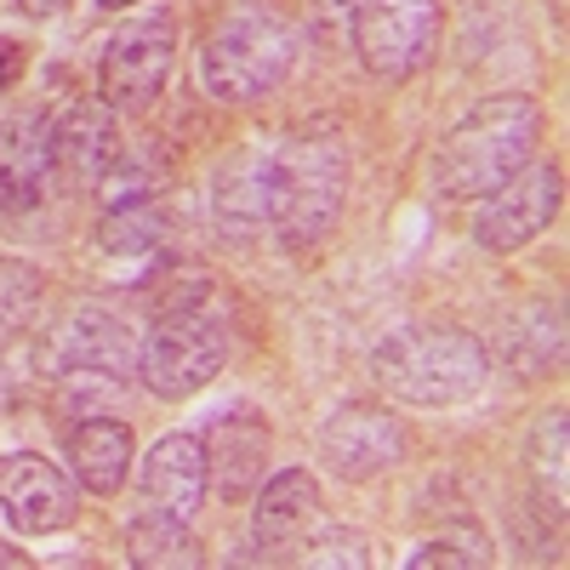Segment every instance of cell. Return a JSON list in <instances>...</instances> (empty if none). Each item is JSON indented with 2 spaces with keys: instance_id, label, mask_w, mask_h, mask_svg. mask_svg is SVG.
I'll list each match as a JSON object with an SVG mask.
<instances>
[{
  "instance_id": "6da1fadb",
  "label": "cell",
  "mask_w": 570,
  "mask_h": 570,
  "mask_svg": "<svg viewBox=\"0 0 570 570\" xmlns=\"http://www.w3.org/2000/svg\"><path fill=\"white\" fill-rule=\"evenodd\" d=\"M542 126H548V115L525 91H497V98L473 104L434 149L440 200H485L525 160H537Z\"/></svg>"
},
{
  "instance_id": "7a4b0ae2",
  "label": "cell",
  "mask_w": 570,
  "mask_h": 570,
  "mask_svg": "<svg viewBox=\"0 0 570 570\" xmlns=\"http://www.w3.org/2000/svg\"><path fill=\"white\" fill-rule=\"evenodd\" d=\"M348 200V142L337 131L268 137V234L279 246H320Z\"/></svg>"
},
{
  "instance_id": "3957f363",
  "label": "cell",
  "mask_w": 570,
  "mask_h": 570,
  "mask_svg": "<svg viewBox=\"0 0 570 570\" xmlns=\"http://www.w3.org/2000/svg\"><path fill=\"white\" fill-rule=\"evenodd\" d=\"M297 63V23L274 0H228L200 40V80L217 104H257Z\"/></svg>"
},
{
  "instance_id": "277c9868",
  "label": "cell",
  "mask_w": 570,
  "mask_h": 570,
  "mask_svg": "<svg viewBox=\"0 0 570 570\" xmlns=\"http://www.w3.org/2000/svg\"><path fill=\"white\" fill-rule=\"evenodd\" d=\"M371 376L389 400L440 411V405H462L485 389L491 354L462 325H405L389 343H376Z\"/></svg>"
},
{
  "instance_id": "5b68a950",
  "label": "cell",
  "mask_w": 570,
  "mask_h": 570,
  "mask_svg": "<svg viewBox=\"0 0 570 570\" xmlns=\"http://www.w3.org/2000/svg\"><path fill=\"white\" fill-rule=\"evenodd\" d=\"M223 360H228L223 320L200 303H171L149 320V331H142L137 376L155 400H188L223 371Z\"/></svg>"
},
{
  "instance_id": "8992f818",
  "label": "cell",
  "mask_w": 570,
  "mask_h": 570,
  "mask_svg": "<svg viewBox=\"0 0 570 570\" xmlns=\"http://www.w3.org/2000/svg\"><path fill=\"white\" fill-rule=\"evenodd\" d=\"M354 58L376 80H411L428 69L445 29L440 0H354Z\"/></svg>"
},
{
  "instance_id": "52a82bcc",
  "label": "cell",
  "mask_w": 570,
  "mask_h": 570,
  "mask_svg": "<svg viewBox=\"0 0 570 570\" xmlns=\"http://www.w3.org/2000/svg\"><path fill=\"white\" fill-rule=\"evenodd\" d=\"M177 63V23L171 12H142L131 23H120L104 46L98 63V98L115 115H142L155 109V98L166 91V75Z\"/></svg>"
},
{
  "instance_id": "ba28073f",
  "label": "cell",
  "mask_w": 570,
  "mask_h": 570,
  "mask_svg": "<svg viewBox=\"0 0 570 570\" xmlns=\"http://www.w3.org/2000/svg\"><path fill=\"white\" fill-rule=\"evenodd\" d=\"M559 206H564V171L553 160H525L502 188H491L480 200V212H473V240L491 257L525 252L531 240H542L559 223Z\"/></svg>"
},
{
  "instance_id": "9c48e42d",
  "label": "cell",
  "mask_w": 570,
  "mask_h": 570,
  "mask_svg": "<svg viewBox=\"0 0 570 570\" xmlns=\"http://www.w3.org/2000/svg\"><path fill=\"white\" fill-rule=\"evenodd\" d=\"M411 451V434L405 422L383 405H365V400H348L325 416L320 428V462L337 473L348 485H365V480H383L389 468H400Z\"/></svg>"
},
{
  "instance_id": "30bf717a",
  "label": "cell",
  "mask_w": 570,
  "mask_h": 570,
  "mask_svg": "<svg viewBox=\"0 0 570 570\" xmlns=\"http://www.w3.org/2000/svg\"><path fill=\"white\" fill-rule=\"evenodd\" d=\"M75 480L46 462L35 451H12L0 456V513H7V525L23 531V537H52L63 525H75Z\"/></svg>"
},
{
  "instance_id": "8fae6325",
  "label": "cell",
  "mask_w": 570,
  "mask_h": 570,
  "mask_svg": "<svg viewBox=\"0 0 570 570\" xmlns=\"http://www.w3.org/2000/svg\"><path fill=\"white\" fill-rule=\"evenodd\" d=\"M137 354H142L137 331L115 308L91 303V308H75L69 320L52 325V337L40 343V371L63 376V371H80V365H98V371L126 376V371H137Z\"/></svg>"
},
{
  "instance_id": "7c38bea8",
  "label": "cell",
  "mask_w": 570,
  "mask_h": 570,
  "mask_svg": "<svg viewBox=\"0 0 570 570\" xmlns=\"http://www.w3.org/2000/svg\"><path fill=\"white\" fill-rule=\"evenodd\" d=\"M115 160H120V126L104 98H80L63 109V120H52V166L75 188H98L115 171Z\"/></svg>"
},
{
  "instance_id": "4fadbf2b",
  "label": "cell",
  "mask_w": 570,
  "mask_h": 570,
  "mask_svg": "<svg viewBox=\"0 0 570 570\" xmlns=\"http://www.w3.org/2000/svg\"><path fill=\"white\" fill-rule=\"evenodd\" d=\"M314 525H320V485L308 468H279L257 485L252 537L268 559H292V548H303V537Z\"/></svg>"
},
{
  "instance_id": "5bb4252c",
  "label": "cell",
  "mask_w": 570,
  "mask_h": 570,
  "mask_svg": "<svg viewBox=\"0 0 570 570\" xmlns=\"http://www.w3.org/2000/svg\"><path fill=\"white\" fill-rule=\"evenodd\" d=\"M206 445V473L223 497H246L263 480V462H268V422L252 405H234L212 422Z\"/></svg>"
},
{
  "instance_id": "9a60e30c",
  "label": "cell",
  "mask_w": 570,
  "mask_h": 570,
  "mask_svg": "<svg viewBox=\"0 0 570 570\" xmlns=\"http://www.w3.org/2000/svg\"><path fill=\"white\" fill-rule=\"evenodd\" d=\"M137 485H142V497H149V508L188 519V513L206 502V485H212L200 434H166L149 456H142Z\"/></svg>"
},
{
  "instance_id": "2e32d148",
  "label": "cell",
  "mask_w": 570,
  "mask_h": 570,
  "mask_svg": "<svg viewBox=\"0 0 570 570\" xmlns=\"http://www.w3.org/2000/svg\"><path fill=\"white\" fill-rule=\"evenodd\" d=\"M52 171V120H0V212H35Z\"/></svg>"
},
{
  "instance_id": "e0dca14e",
  "label": "cell",
  "mask_w": 570,
  "mask_h": 570,
  "mask_svg": "<svg viewBox=\"0 0 570 570\" xmlns=\"http://www.w3.org/2000/svg\"><path fill=\"white\" fill-rule=\"evenodd\" d=\"M212 212L223 234H263L268 228V137L234 149L212 177Z\"/></svg>"
},
{
  "instance_id": "ac0fdd59",
  "label": "cell",
  "mask_w": 570,
  "mask_h": 570,
  "mask_svg": "<svg viewBox=\"0 0 570 570\" xmlns=\"http://www.w3.org/2000/svg\"><path fill=\"white\" fill-rule=\"evenodd\" d=\"M131 428L120 416H86L69 428V473L86 497H115L131 473Z\"/></svg>"
},
{
  "instance_id": "d6986e66",
  "label": "cell",
  "mask_w": 570,
  "mask_h": 570,
  "mask_svg": "<svg viewBox=\"0 0 570 570\" xmlns=\"http://www.w3.org/2000/svg\"><path fill=\"white\" fill-rule=\"evenodd\" d=\"M502 360L519 376H553L559 360H564V308L548 303V297L525 303L502 331Z\"/></svg>"
},
{
  "instance_id": "ffe728a7",
  "label": "cell",
  "mask_w": 570,
  "mask_h": 570,
  "mask_svg": "<svg viewBox=\"0 0 570 570\" xmlns=\"http://www.w3.org/2000/svg\"><path fill=\"white\" fill-rule=\"evenodd\" d=\"M126 559L142 564V570H195V564H206L200 542L188 537V519L160 513V508H149L142 519L126 525Z\"/></svg>"
},
{
  "instance_id": "44dd1931",
  "label": "cell",
  "mask_w": 570,
  "mask_h": 570,
  "mask_svg": "<svg viewBox=\"0 0 570 570\" xmlns=\"http://www.w3.org/2000/svg\"><path fill=\"white\" fill-rule=\"evenodd\" d=\"M166 212L155 200H142V206H120V212H104L98 223V246L115 252V257H155L166 246Z\"/></svg>"
},
{
  "instance_id": "7402d4cb",
  "label": "cell",
  "mask_w": 570,
  "mask_h": 570,
  "mask_svg": "<svg viewBox=\"0 0 570 570\" xmlns=\"http://www.w3.org/2000/svg\"><path fill=\"white\" fill-rule=\"evenodd\" d=\"M445 564H456V570H485V564H497V548H491V537L473 525V519H462V525L428 537V542L411 553V570H445Z\"/></svg>"
},
{
  "instance_id": "603a6c76",
  "label": "cell",
  "mask_w": 570,
  "mask_h": 570,
  "mask_svg": "<svg viewBox=\"0 0 570 570\" xmlns=\"http://www.w3.org/2000/svg\"><path fill=\"white\" fill-rule=\"evenodd\" d=\"M40 314V274L18 257H0V331H23Z\"/></svg>"
},
{
  "instance_id": "cb8c5ba5",
  "label": "cell",
  "mask_w": 570,
  "mask_h": 570,
  "mask_svg": "<svg viewBox=\"0 0 570 570\" xmlns=\"http://www.w3.org/2000/svg\"><path fill=\"white\" fill-rule=\"evenodd\" d=\"M564 411L553 405L548 416H537V428H531V468H537V480H542V491L553 485V502L564 508Z\"/></svg>"
},
{
  "instance_id": "d4e9b609",
  "label": "cell",
  "mask_w": 570,
  "mask_h": 570,
  "mask_svg": "<svg viewBox=\"0 0 570 570\" xmlns=\"http://www.w3.org/2000/svg\"><path fill=\"white\" fill-rule=\"evenodd\" d=\"M98 195L104 212H120V206H142V200H155L160 195V171L149 160H115V171L91 188Z\"/></svg>"
},
{
  "instance_id": "484cf974",
  "label": "cell",
  "mask_w": 570,
  "mask_h": 570,
  "mask_svg": "<svg viewBox=\"0 0 570 570\" xmlns=\"http://www.w3.org/2000/svg\"><path fill=\"white\" fill-rule=\"evenodd\" d=\"M303 548L308 553H292L297 564H348V570H365L371 564V542L360 537V531H343V525H314L308 537H303Z\"/></svg>"
},
{
  "instance_id": "4316f807",
  "label": "cell",
  "mask_w": 570,
  "mask_h": 570,
  "mask_svg": "<svg viewBox=\"0 0 570 570\" xmlns=\"http://www.w3.org/2000/svg\"><path fill=\"white\" fill-rule=\"evenodd\" d=\"M23 63H29V52H23V40H7V35H0V91H12V86H18Z\"/></svg>"
},
{
  "instance_id": "83f0119b",
  "label": "cell",
  "mask_w": 570,
  "mask_h": 570,
  "mask_svg": "<svg viewBox=\"0 0 570 570\" xmlns=\"http://www.w3.org/2000/svg\"><path fill=\"white\" fill-rule=\"evenodd\" d=\"M69 0H18V12L23 18H52V12H63Z\"/></svg>"
},
{
  "instance_id": "f1b7e54d",
  "label": "cell",
  "mask_w": 570,
  "mask_h": 570,
  "mask_svg": "<svg viewBox=\"0 0 570 570\" xmlns=\"http://www.w3.org/2000/svg\"><path fill=\"white\" fill-rule=\"evenodd\" d=\"M98 12H120V7H137V0H91Z\"/></svg>"
},
{
  "instance_id": "f546056e",
  "label": "cell",
  "mask_w": 570,
  "mask_h": 570,
  "mask_svg": "<svg viewBox=\"0 0 570 570\" xmlns=\"http://www.w3.org/2000/svg\"><path fill=\"white\" fill-rule=\"evenodd\" d=\"M0 564H29L23 553H7V548H0Z\"/></svg>"
},
{
  "instance_id": "4dcf8cb0",
  "label": "cell",
  "mask_w": 570,
  "mask_h": 570,
  "mask_svg": "<svg viewBox=\"0 0 570 570\" xmlns=\"http://www.w3.org/2000/svg\"><path fill=\"white\" fill-rule=\"evenodd\" d=\"M548 7H553V18L564 23V7H570V0H548Z\"/></svg>"
},
{
  "instance_id": "1f68e13d",
  "label": "cell",
  "mask_w": 570,
  "mask_h": 570,
  "mask_svg": "<svg viewBox=\"0 0 570 570\" xmlns=\"http://www.w3.org/2000/svg\"><path fill=\"white\" fill-rule=\"evenodd\" d=\"M0 405H7V371H0Z\"/></svg>"
}]
</instances>
